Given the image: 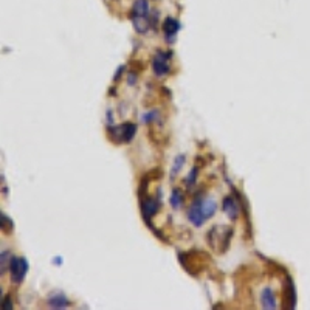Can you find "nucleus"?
I'll return each instance as SVG.
<instances>
[{
	"label": "nucleus",
	"instance_id": "1",
	"mask_svg": "<svg viewBox=\"0 0 310 310\" xmlns=\"http://www.w3.org/2000/svg\"><path fill=\"white\" fill-rule=\"evenodd\" d=\"M178 262L188 275L199 277L200 273L207 269V264L211 262V258L207 251L202 250H191L188 253L178 251Z\"/></svg>",
	"mask_w": 310,
	"mask_h": 310
},
{
	"label": "nucleus",
	"instance_id": "2",
	"mask_svg": "<svg viewBox=\"0 0 310 310\" xmlns=\"http://www.w3.org/2000/svg\"><path fill=\"white\" fill-rule=\"evenodd\" d=\"M105 134L113 144H127L134 140L137 134V124L131 121H124L118 126L109 124L105 127Z\"/></svg>",
	"mask_w": 310,
	"mask_h": 310
},
{
	"label": "nucleus",
	"instance_id": "3",
	"mask_svg": "<svg viewBox=\"0 0 310 310\" xmlns=\"http://www.w3.org/2000/svg\"><path fill=\"white\" fill-rule=\"evenodd\" d=\"M219 233V227H212L208 233H207V242L212 250H219L220 253H227L231 243V238L234 234V230L231 227H225L223 228L222 236H217Z\"/></svg>",
	"mask_w": 310,
	"mask_h": 310
},
{
	"label": "nucleus",
	"instance_id": "4",
	"mask_svg": "<svg viewBox=\"0 0 310 310\" xmlns=\"http://www.w3.org/2000/svg\"><path fill=\"white\" fill-rule=\"evenodd\" d=\"M162 197H151V196H146L143 199H138L140 200V209H141V216L146 222V225L149 228H154L151 219L157 214V212L160 211V208H162V200H160Z\"/></svg>",
	"mask_w": 310,
	"mask_h": 310
},
{
	"label": "nucleus",
	"instance_id": "5",
	"mask_svg": "<svg viewBox=\"0 0 310 310\" xmlns=\"http://www.w3.org/2000/svg\"><path fill=\"white\" fill-rule=\"evenodd\" d=\"M28 261L25 258H20V256H13L9 259L8 264V270H9V277H11V282L19 285L22 284L25 276L28 273Z\"/></svg>",
	"mask_w": 310,
	"mask_h": 310
},
{
	"label": "nucleus",
	"instance_id": "6",
	"mask_svg": "<svg viewBox=\"0 0 310 310\" xmlns=\"http://www.w3.org/2000/svg\"><path fill=\"white\" fill-rule=\"evenodd\" d=\"M171 59H172V51L169 50H157L152 58V70L155 76L162 78L171 71Z\"/></svg>",
	"mask_w": 310,
	"mask_h": 310
},
{
	"label": "nucleus",
	"instance_id": "7",
	"mask_svg": "<svg viewBox=\"0 0 310 310\" xmlns=\"http://www.w3.org/2000/svg\"><path fill=\"white\" fill-rule=\"evenodd\" d=\"M281 309L284 310H293L296 306V292L295 284L290 275H284L282 282V292H281Z\"/></svg>",
	"mask_w": 310,
	"mask_h": 310
},
{
	"label": "nucleus",
	"instance_id": "8",
	"mask_svg": "<svg viewBox=\"0 0 310 310\" xmlns=\"http://www.w3.org/2000/svg\"><path fill=\"white\" fill-rule=\"evenodd\" d=\"M202 197H203L202 191H199L197 194L194 196V200H192L191 207L188 208V220H189L196 228L203 227V223L207 222V219L203 217L202 209H200V199H202Z\"/></svg>",
	"mask_w": 310,
	"mask_h": 310
},
{
	"label": "nucleus",
	"instance_id": "9",
	"mask_svg": "<svg viewBox=\"0 0 310 310\" xmlns=\"http://www.w3.org/2000/svg\"><path fill=\"white\" fill-rule=\"evenodd\" d=\"M222 209L227 214V217L231 219V220H238V217L241 214L239 202L236 200V197H234V196H225V197H223Z\"/></svg>",
	"mask_w": 310,
	"mask_h": 310
},
{
	"label": "nucleus",
	"instance_id": "10",
	"mask_svg": "<svg viewBox=\"0 0 310 310\" xmlns=\"http://www.w3.org/2000/svg\"><path fill=\"white\" fill-rule=\"evenodd\" d=\"M181 25L177 19L174 17H166L165 22H163V31H165V36H166V42L169 45H172L175 42V37H177V33L180 31Z\"/></svg>",
	"mask_w": 310,
	"mask_h": 310
},
{
	"label": "nucleus",
	"instance_id": "11",
	"mask_svg": "<svg viewBox=\"0 0 310 310\" xmlns=\"http://www.w3.org/2000/svg\"><path fill=\"white\" fill-rule=\"evenodd\" d=\"M70 299L61 292H53L47 298V306L50 309H67L70 307Z\"/></svg>",
	"mask_w": 310,
	"mask_h": 310
},
{
	"label": "nucleus",
	"instance_id": "12",
	"mask_svg": "<svg viewBox=\"0 0 310 310\" xmlns=\"http://www.w3.org/2000/svg\"><path fill=\"white\" fill-rule=\"evenodd\" d=\"M200 209H202V214L207 220L211 219L212 216L217 212V202L212 200V199H205L202 197L200 199Z\"/></svg>",
	"mask_w": 310,
	"mask_h": 310
},
{
	"label": "nucleus",
	"instance_id": "13",
	"mask_svg": "<svg viewBox=\"0 0 310 310\" xmlns=\"http://www.w3.org/2000/svg\"><path fill=\"white\" fill-rule=\"evenodd\" d=\"M149 16V2L147 0H135L129 17H147Z\"/></svg>",
	"mask_w": 310,
	"mask_h": 310
},
{
	"label": "nucleus",
	"instance_id": "14",
	"mask_svg": "<svg viewBox=\"0 0 310 310\" xmlns=\"http://www.w3.org/2000/svg\"><path fill=\"white\" fill-rule=\"evenodd\" d=\"M261 304L267 310H273V309L277 307L276 296H275V293H273V290L270 287H267V288H264V290H262V293H261Z\"/></svg>",
	"mask_w": 310,
	"mask_h": 310
},
{
	"label": "nucleus",
	"instance_id": "15",
	"mask_svg": "<svg viewBox=\"0 0 310 310\" xmlns=\"http://www.w3.org/2000/svg\"><path fill=\"white\" fill-rule=\"evenodd\" d=\"M259 254V258L265 262V270H267V275L269 276H272V277H276V276H279V275H287V272H285V269L281 265V264H277V262H275V261H270V259H265V258H262L261 256V253H258Z\"/></svg>",
	"mask_w": 310,
	"mask_h": 310
},
{
	"label": "nucleus",
	"instance_id": "16",
	"mask_svg": "<svg viewBox=\"0 0 310 310\" xmlns=\"http://www.w3.org/2000/svg\"><path fill=\"white\" fill-rule=\"evenodd\" d=\"M131 22L138 34H144L149 31V28H152L151 19L149 17H131Z\"/></svg>",
	"mask_w": 310,
	"mask_h": 310
},
{
	"label": "nucleus",
	"instance_id": "17",
	"mask_svg": "<svg viewBox=\"0 0 310 310\" xmlns=\"http://www.w3.org/2000/svg\"><path fill=\"white\" fill-rule=\"evenodd\" d=\"M169 203L174 209H180L181 207H183V203H185L183 191H181L180 188H175L172 191V194H171V197H169Z\"/></svg>",
	"mask_w": 310,
	"mask_h": 310
},
{
	"label": "nucleus",
	"instance_id": "18",
	"mask_svg": "<svg viewBox=\"0 0 310 310\" xmlns=\"http://www.w3.org/2000/svg\"><path fill=\"white\" fill-rule=\"evenodd\" d=\"M185 162H186V157L183 154H180V155L175 157L174 163H172V169H171V180H174L178 175V172L181 171V168H183Z\"/></svg>",
	"mask_w": 310,
	"mask_h": 310
},
{
	"label": "nucleus",
	"instance_id": "19",
	"mask_svg": "<svg viewBox=\"0 0 310 310\" xmlns=\"http://www.w3.org/2000/svg\"><path fill=\"white\" fill-rule=\"evenodd\" d=\"M197 172H199V168L197 166H194L191 171H189V174H188V177H186V189L191 192L192 191V188H194V185H196V178H197ZM192 194V192H191Z\"/></svg>",
	"mask_w": 310,
	"mask_h": 310
},
{
	"label": "nucleus",
	"instance_id": "20",
	"mask_svg": "<svg viewBox=\"0 0 310 310\" xmlns=\"http://www.w3.org/2000/svg\"><path fill=\"white\" fill-rule=\"evenodd\" d=\"M14 231V223L9 219L5 212H2V233L3 234H11Z\"/></svg>",
	"mask_w": 310,
	"mask_h": 310
},
{
	"label": "nucleus",
	"instance_id": "21",
	"mask_svg": "<svg viewBox=\"0 0 310 310\" xmlns=\"http://www.w3.org/2000/svg\"><path fill=\"white\" fill-rule=\"evenodd\" d=\"M158 110H151L149 113H146V115H143L141 116V123H144V124H151V123H155L157 120H158Z\"/></svg>",
	"mask_w": 310,
	"mask_h": 310
},
{
	"label": "nucleus",
	"instance_id": "22",
	"mask_svg": "<svg viewBox=\"0 0 310 310\" xmlns=\"http://www.w3.org/2000/svg\"><path fill=\"white\" fill-rule=\"evenodd\" d=\"M137 76H138V74H137L135 71H132V70H131L129 76H127V84H129V85H135V82H137Z\"/></svg>",
	"mask_w": 310,
	"mask_h": 310
},
{
	"label": "nucleus",
	"instance_id": "23",
	"mask_svg": "<svg viewBox=\"0 0 310 310\" xmlns=\"http://www.w3.org/2000/svg\"><path fill=\"white\" fill-rule=\"evenodd\" d=\"M124 69H126L124 66L118 67V70H116V73H115V76H113V82H118V81H120V78H121V74H123Z\"/></svg>",
	"mask_w": 310,
	"mask_h": 310
},
{
	"label": "nucleus",
	"instance_id": "24",
	"mask_svg": "<svg viewBox=\"0 0 310 310\" xmlns=\"http://www.w3.org/2000/svg\"><path fill=\"white\" fill-rule=\"evenodd\" d=\"M196 166H197V168L205 166V158H203L202 155H197V157H196Z\"/></svg>",
	"mask_w": 310,
	"mask_h": 310
},
{
	"label": "nucleus",
	"instance_id": "25",
	"mask_svg": "<svg viewBox=\"0 0 310 310\" xmlns=\"http://www.w3.org/2000/svg\"><path fill=\"white\" fill-rule=\"evenodd\" d=\"M3 309H8V310H11L13 306H11V299H9V296L6 295V298L3 299Z\"/></svg>",
	"mask_w": 310,
	"mask_h": 310
},
{
	"label": "nucleus",
	"instance_id": "26",
	"mask_svg": "<svg viewBox=\"0 0 310 310\" xmlns=\"http://www.w3.org/2000/svg\"><path fill=\"white\" fill-rule=\"evenodd\" d=\"M8 251H2V275L5 273V259H8Z\"/></svg>",
	"mask_w": 310,
	"mask_h": 310
},
{
	"label": "nucleus",
	"instance_id": "27",
	"mask_svg": "<svg viewBox=\"0 0 310 310\" xmlns=\"http://www.w3.org/2000/svg\"><path fill=\"white\" fill-rule=\"evenodd\" d=\"M107 123H109V124H113V115H112V110H107Z\"/></svg>",
	"mask_w": 310,
	"mask_h": 310
},
{
	"label": "nucleus",
	"instance_id": "28",
	"mask_svg": "<svg viewBox=\"0 0 310 310\" xmlns=\"http://www.w3.org/2000/svg\"><path fill=\"white\" fill-rule=\"evenodd\" d=\"M53 264H56V265H62V258H61V256H58V258L53 259Z\"/></svg>",
	"mask_w": 310,
	"mask_h": 310
},
{
	"label": "nucleus",
	"instance_id": "29",
	"mask_svg": "<svg viewBox=\"0 0 310 310\" xmlns=\"http://www.w3.org/2000/svg\"><path fill=\"white\" fill-rule=\"evenodd\" d=\"M109 92H110V96H115V95H116V93H115V89H113V87H112V89H110Z\"/></svg>",
	"mask_w": 310,
	"mask_h": 310
}]
</instances>
